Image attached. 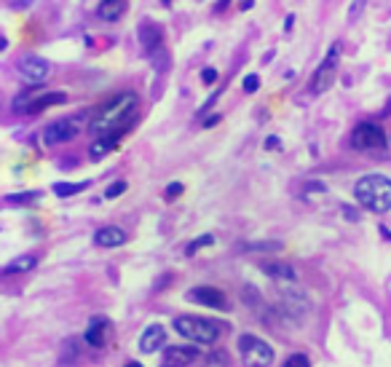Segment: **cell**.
Returning <instances> with one entry per match:
<instances>
[{"mask_svg": "<svg viewBox=\"0 0 391 367\" xmlns=\"http://www.w3.org/2000/svg\"><path fill=\"white\" fill-rule=\"evenodd\" d=\"M137 107H139V97L134 92L116 94L92 121V134L97 137L99 134H124L137 118Z\"/></svg>", "mask_w": 391, "mask_h": 367, "instance_id": "obj_1", "label": "cell"}, {"mask_svg": "<svg viewBox=\"0 0 391 367\" xmlns=\"http://www.w3.org/2000/svg\"><path fill=\"white\" fill-rule=\"evenodd\" d=\"M354 196L367 212L383 214L391 210V180L386 175H364L354 185Z\"/></svg>", "mask_w": 391, "mask_h": 367, "instance_id": "obj_2", "label": "cell"}, {"mask_svg": "<svg viewBox=\"0 0 391 367\" xmlns=\"http://www.w3.org/2000/svg\"><path fill=\"white\" fill-rule=\"evenodd\" d=\"M174 333H180L183 338H188L191 343H198V346H212L220 338V325L188 314V316L174 319Z\"/></svg>", "mask_w": 391, "mask_h": 367, "instance_id": "obj_3", "label": "cell"}, {"mask_svg": "<svg viewBox=\"0 0 391 367\" xmlns=\"http://www.w3.org/2000/svg\"><path fill=\"white\" fill-rule=\"evenodd\" d=\"M308 311H311L308 298H306L300 290H295L293 284H284V290H282V295H279L276 314H279L287 325H300V322L308 316Z\"/></svg>", "mask_w": 391, "mask_h": 367, "instance_id": "obj_4", "label": "cell"}, {"mask_svg": "<svg viewBox=\"0 0 391 367\" xmlns=\"http://www.w3.org/2000/svg\"><path fill=\"white\" fill-rule=\"evenodd\" d=\"M351 148L354 151H383L386 148V131L373 121L359 123L351 131Z\"/></svg>", "mask_w": 391, "mask_h": 367, "instance_id": "obj_5", "label": "cell"}, {"mask_svg": "<svg viewBox=\"0 0 391 367\" xmlns=\"http://www.w3.org/2000/svg\"><path fill=\"white\" fill-rule=\"evenodd\" d=\"M236 346H239V354H244L255 365H271L273 362V349L262 338L252 336V333H241Z\"/></svg>", "mask_w": 391, "mask_h": 367, "instance_id": "obj_6", "label": "cell"}, {"mask_svg": "<svg viewBox=\"0 0 391 367\" xmlns=\"http://www.w3.org/2000/svg\"><path fill=\"white\" fill-rule=\"evenodd\" d=\"M335 75H338V46H332L329 54H327V60L316 67V73H314V78L308 84V92L311 94L329 92V86L335 84Z\"/></svg>", "mask_w": 391, "mask_h": 367, "instance_id": "obj_7", "label": "cell"}, {"mask_svg": "<svg viewBox=\"0 0 391 367\" xmlns=\"http://www.w3.org/2000/svg\"><path fill=\"white\" fill-rule=\"evenodd\" d=\"M185 301L212 308V311H226L230 306L228 295L223 290H217V287H209V284H201V287H193L191 292H185Z\"/></svg>", "mask_w": 391, "mask_h": 367, "instance_id": "obj_8", "label": "cell"}, {"mask_svg": "<svg viewBox=\"0 0 391 367\" xmlns=\"http://www.w3.org/2000/svg\"><path fill=\"white\" fill-rule=\"evenodd\" d=\"M81 131V123L75 118H59V121H51L46 129H43V142L51 148V145H62V142H70L75 140Z\"/></svg>", "mask_w": 391, "mask_h": 367, "instance_id": "obj_9", "label": "cell"}, {"mask_svg": "<svg viewBox=\"0 0 391 367\" xmlns=\"http://www.w3.org/2000/svg\"><path fill=\"white\" fill-rule=\"evenodd\" d=\"M16 70H19V75L30 84V86H40V84H46L49 81V62L40 60V57H35V54H25L22 60L16 62Z\"/></svg>", "mask_w": 391, "mask_h": 367, "instance_id": "obj_10", "label": "cell"}, {"mask_svg": "<svg viewBox=\"0 0 391 367\" xmlns=\"http://www.w3.org/2000/svg\"><path fill=\"white\" fill-rule=\"evenodd\" d=\"M198 349L196 346H166L163 351V365H193L198 362Z\"/></svg>", "mask_w": 391, "mask_h": 367, "instance_id": "obj_11", "label": "cell"}, {"mask_svg": "<svg viewBox=\"0 0 391 367\" xmlns=\"http://www.w3.org/2000/svg\"><path fill=\"white\" fill-rule=\"evenodd\" d=\"M126 244V231L118 225H105L94 233V246L102 249H116V246Z\"/></svg>", "mask_w": 391, "mask_h": 367, "instance_id": "obj_12", "label": "cell"}, {"mask_svg": "<svg viewBox=\"0 0 391 367\" xmlns=\"http://www.w3.org/2000/svg\"><path fill=\"white\" fill-rule=\"evenodd\" d=\"M107 333H110V322L102 319V316H94L83 333V340L92 346V349H102L107 343Z\"/></svg>", "mask_w": 391, "mask_h": 367, "instance_id": "obj_13", "label": "cell"}, {"mask_svg": "<svg viewBox=\"0 0 391 367\" xmlns=\"http://www.w3.org/2000/svg\"><path fill=\"white\" fill-rule=\"evenodd\" d=\"M163 346H166V330L161 325H150L139 338V351L142 354H153V351H159Z\"/></svg>", "mask_w": 391, "mask_h": 367, "instance_id": "obj_14", "label": "cell"}, {"mask_svg": "<svg viewBox=\"0 0 391 367\" xmlns=\"http://www.w3.org/2000/svg\"><path fill=\"white\" fill-rule=\"evenodd\" d=\"M163 43V32L159 25H153V22H145L142 27H139V46H142V51H145V57L148 54H153L159 46Z\"/></svg>", "mask_w": 391, "mask_h": 367, "instance_id": "obj_15", "label": "cell"}, {"mask_svg": "<svg viewBox=\"0 0 391 367\" xmlns=\"http://www.w3.org/2000/svg\"><path fill=\"white\" fill-rule=\"evenodd\" d=\"M260 268H262V274L276 279L279 284H295V281H297V274H295L293 266H284V263H262Z\"/></svg>", "mask_w": 391, "mask_h": 367, "instance_id": "obj_16", "label": "cell"}, {"mask_svg": "<svg viewBox=\"0 0 391 367\" xmlns=\"http://www.w3.org/2000/svg\"><path fill=\"white\" fill-rule=\"evenodd\" d=\"M124 134H99V140L92 142V148H89V155L99 161V158H105V155H110L116 151V145H118V140H121Z\"/></svg>", "mask_w": 391, "mask_h": 367, "instance_id": "obj_17", "label": "cell"}, {"mask_svg": "<svg viewBox=\"0 0 391 367\" xmlns=\"http://www.w3.org/2000/svg\"><path fill=\"white\" fill-rule=\"evenodd\" d=\"M124 11H126V0H102L97 8V16L105 22H116V19H121Z\"/></svg>", "mask_w": 391, "mask_h": 367, "instance_id": "obj_18", "label": "cell"}, {"mask_svg": "<svg viewBox=\"0 0 391 367\" xmlns=\"http://www.w3.org/2000/svg\"><path fill=\"white\" fill-rule=\"evenodd\" d=\"M67 99L65 92H43L38 99H35V105L30 107V113L27 116H35V113H43V110H49V107H54V105H62Z\"/></svg>", "mask_w": 391, "mask_h": 367, "instance_id": "obj_19", "label": "cell"}, {"mask_svg": "<svg viewBox=\"0 0 391 367\" xmlns=\"http://www.w3.org/2000/svg\"><path fill=\"white\" fill-rule=\"evenodd\" d=\"M78 357H81V340H78V338H67V340H62L59 365H75Z\"/></svg>", "mask_w": 391, "mask_h": 367, "instance_id": "obj_20", "label": "cell"}, {"mask_svg": "<svg viewBox=\"0 0 391 367\" xmlns=\"http://www.w3.org/2000/svg\"><path fill=\"white\" fill-rule=\"evenodd\" d=\"M35 266H38V257H33V255H22V257L11 260V263L3 268V274H5V276H11V274H27V271H33Z\"/></svg>", "mask_w": 391, "mask_h": 367, "instance_id": "obj_21", "label": "cell"}, {"mask_svg": "<svg viewBox=\"0 0 391 367\" xmlns=\"http://www.w3.org/2000/svg\"><path fill=\"white\" fill-rule=\"evenodd\" d=\"M148 60H150V67L156 70V73H166L169 67H172V60H169V51L163 49V46H159L153 54H148Z\"/></svg>", "mask_w": 391, "mask_h": 367, "instance_id": "obj_22", "label": "cell"}, {"mask_svg": "<svg viewBox=\"0 0 391 367\" xmlns=\"http://www.w3.org/2000/svg\"><path fill=\"white\" fill-rule=\"evenodd\" d=\"M89 185H92L89 180H83V183H54V193H57V196H62V199H67V196L83 193Z\"/></svg>", "mask_w": 391, "mask_h": 367, "instance_id": "obj_23", "label": "cell"}, {"mask_svg": "<svg viewBox=\"0 0 391 367\" xmlns=\"http://www.w3.org/2000/svg\"><path fill=\"white\" fill-rule=\"evenodd\" d=\"M43 199V193L40 190H25V193H11V196H5V201H11V204H22V207H30L35 201H40Z\"/></svg>", "mask_w": 391, "mask_h": 367, "instance_id": "obj_24", "label": "cell"}, {"mask_svg": "<svg viewBox=\"0 0 391 367\" xmlns=\"http://www.w3.org/2000/svg\"><path fill=\"white\" fill-rule=\"evenodd\" d=\"M212 244H215V236H212V233H204V236H198V239H193L191 244L185 246V255L191 257V255H196L198 249H204V246H212Z\"/></svg>", "mask_w": 391, "mask_h": 367, "instance_id": "obj_25", "label": "cell"}, {"mask_svg": "<svg viewBox=\"0 0 391 367\" xmlns=\"http://www.w3.org/2000/svg\"><path fill=\"white\" fill-rule=\"evenodd\" d=\"M124 190H126V180H116L113 185L105 188V199H118Z\"/></svg>", "mask_w": 391, "mask_h": 367, "instance_id": "obj_26", "label": "cell"}, {"mask_svg": "<svg viewBox=\"0 0 391 367\" xmlns=\"http://www.w3.org/2000/svg\"><path fill=\"white\" fill-rule=\"evenodd\" d=\"M241 89L247 94H255L258 89H260V78L252 73V75H244V84H241Z\"/></svg>", "mask_w": 391, "mask_h": 367, "instance_id": "obj_27", "label": "cell"}, {"mask_svg": "<svg viewBox=\"0 0 391 367\" xmlns=\"http://www.w3.org/2000/svg\"><path fill=\"white\" fill-rule=\"evenodd\" d=\"M308 365H311V359L306 354H293V357L284 359V367H308Z\"/></svg>", "mask_w": 391, "mask_h": 367, "instance_id": "obj_28", "label": "cell"}, {"mask_svg": "<svg viewBox=\"0 0 391 367\" xmlns=\"http://www.w3.org/2000/svg\"><path fill=\"white\" fill-rule=\"evenodd\" d=\"M364 5H367V0H354L349 5V22H357L359 16H362V11H364Z\"/></svg>", "mask_w": 391, "mask_h": 367, "instance_id": "obj_29", "label": "cell"}, {"mask_svg": "<svg viewBox=\"0 0 391 367\" xmlns=\"http://www.w3.org/2000/svg\"><path fill=\"white\" fill-rule=\"evenodd\" d=\"M217 78H220V73H217L215 67H204V70H201V84H204V86H212Z\"/></svg>", "mask_w": 391, "mask_h": 367, "instance_id": "obj_30", "label": "cell"}, {"mask_svg": "<svg viewBox=\"0 0 391 367\" xmlns=\"http://www.w3.org/2000/svg\"><path fill=\"white\" fill-rule=\"evenodd\" d=\"M223 354H226V351H215V354H209L204 362H206V365H228V357H223Z\"/></svg>", "mask_w": 391, "mask_h": 367, "instance_id": "obj_31", "label": "cell"}, {"mask_svg": "<svg viewBox=\"0 0 391 367\" xmlns=\"http://www.w3.org/2000/svg\"><path fill=\"white\" fill-rule=\"evenodd\" d=\"M177 196H183V183H172L166 188V199H177Z\"/></svg>", "mask_w": 391, "mask_h": 367, "instance_id": "obj_32", "label": "cell"}, {"mask_svg": "<svg viewBox=\"0 0 391 367\" xmlns=\"http://www.w3.org/2000/svg\"><path fill=\"white\" fill-rule=\"evenodd\" d=\"M217 97H220V94H212V99H206V102H204V105L198 107V116H204V113H206V110H209V107H212V105L217 102Z\"/></svg>", "mask_w": 391, "mask_h": 367, "instance_id": "obj_33", "label": "cell"}, {"mask_svg": "<svg viewBox=\"0 0 391 367\" xmlns=\"http://www.w3.org/2000/svg\"><path fill=\"white\" fill-rule=\"evenodd\" d=\"M215 123H220V116H217V113H212V116H206V118H204V123H201V126H204V129H209V126H215Z\"/></svg>", "mask_w": 391, "mask_h": 367, "instance_id": "obj_34", "label": "cell"}, {"mask_svg": "<svg viewBox=\"0 0 391 367\" xmlns=\"http://www.w3.org/2000/svg\"><path fill=\"white\" fill-rule=\"evenodd\" d=\"M273 148H279V137H268L265 140V151H273Z\"/></svg>", "mask_w": 391, "mask_h": 367, "instance_id": "obj_35", "label": "cell"}, {"mask_svg": "<svg viewBox=\"0 0 391 367\" xmlns=\"http://www.w3.org/2000/svg\"><path fill=\"white\" fill-rule=\"evenodd\" d=\"M252 5H255V0H241V3H239V11H250Z\"/></svg>", "mask_w": 391, "mask_h": 367, "instance_id": "obj_36", "label": "cell"}, {"mask_svg": "<svg viewBox=\"0 0 391 367\" xmlns=\"http://www.w3.org/2000/svg\"><path fill=\"white\" fill-rule=\"evenodd\" d=\"M228 3L230 0H217V3H215V11H217V14H220V11H226V8H228Z\"/></svg>", "mask_w": 391, "mask_h": 367, "instance_id": "obj_37", "label": "cell"}, {"mask_svg": "<svg viewBox=\"0 0 391 367\" xmlns=\"http://www.w3.org/2000/svg\"><path fill=\"white\" fill-rule=\"evenodd\" d=\"M293 25H295V16H287V19H284V30L290 32L293 30Z\"/></svg>", "mask_w": 391, "mask_h": 367, "instance_id": "obj_38", "label": "cell"}, {"mask_svg": "<svg viewBox=\"0 0 391 367\" xmlns=\"http://www.w3.org/2000/svg\"><path fill=\"white\" fill-rule=\"evenodd\" d=\"M343 214H346V217H349V220H357L359 214L354 212V210H349V207H346V210H343Z\"/></svg>", "mask_w": 391, "mask_h": 367, "instance_id": "obj_39", "label": "cell"}, {"mask_svg": "<svg viewBox=\"0 0 391 367\" xmlns=\"http://www.w3.org/2000/svg\"><path fill=\"white\" fill-rule=\"evenodd\" d=\"M161 3H163V5H172V0H161Z\"/></svg>", "mask_w": 391, "mask_h": 367, "instance_id": "obj_40", "label": "cell"}]
</instances>
